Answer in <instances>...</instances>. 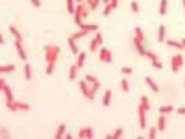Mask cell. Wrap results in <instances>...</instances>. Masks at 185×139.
Listing matches in <instances>:
<instances>
[{"mask_svg": "<svg viewBox=\"0 0 185 139\" xmlns=\"http://www.w3.org/2000/svg\"><path fill=\"white\" fill-rule=\"evenodd\" d=\"M89 32H91V31H85V29H81V31H78V32H75V34L71 35V38H73V39H75V40L82 39V38H85L86 35L89 34Z\"/></svg>", "mask_w": 185, "mask_h": 139, "instance_id": "obj_21", "label": "cell"}, {"mask_svg": "<svg viewBox=\"0 0 185 139\" xmlns=\"http://www.w3.org/2000/svg\"><path fill=\"white\" fill-rule=\"evenodd\" d=\"M157 40L160 43H163L166 40V26L164 25H160L159 26V34H157Z\"/></svg>", "mask_w": 185, "mask_h": 139, "instance_id": "obj_17", "label": "cell"}, {"mask_svg": "<svg viewBox=\"0 0 185 139\" xmlns=\"http://www.w3.org/2000/svg\"><path fill=\"white\" fill-rule=\"evenodd\" d=\"M157 131H159L157 127H152V128L149 129V135H148V137L150 139H154V138H156V135H157Z\"/></svg>", "mask_w": 185, "mask_h": 139, "instance_id": "obj_37", "label": "cell"}, {"mask_svg": "<svg viewBox=\"0 0 185 139\" xmlns=\"http://www.w3.org/2000/svg\"><path fill=\"white\" fill-rule=\"evenodd\" d=\"M177 113L180 114V116H185V107H180V109H177Z\"/></svg>", "mask_w": 185, "mask_h": 139, "instance_id": "obj_46", "label": "cell"}, {"mask_svg": "<svg viewBox=\"0 0 185 139\" xmlns=\"http://www.w3.org/2000/svg\"><path fill=\"white\" fill-rule=\"evenodd\" d=\"M181 43H183V45H184V50H185V38H184L183 40H181Z\"/></svg>", "mask_w": 185, "mask_h": 139, "instance_id": "obj_50", "label": "cell"}, {"mask_svg": "<svg viewBox=\"0 0 185 139\" xmlns=\"http://www.w3.org/2000/svg\"><path fill=\"white\" fill-rule=\"evenodd\" d=\"M85 81L88 82L89 85H93V84H96L97 82V78L95 75H91V74H86L85 75Z\"/></svg>", "mask_w": 185, "mask_h": 139, "instance_id": "obj_31", "label": "cell"}, {"mask_svg": "<svg viewBox=\"0 0 185 139\" xmlns=\"http://www.w3.org/2000/svg\"><path fill=\"white\" fill-rule=\"evenodd\" d=\"M0 138H2V139L11 138V134L7 131V128H4V127H0Z\"/></svg>", "mask_w": 185, "mask_h": 139, "instance_id": "obj_29", "label": "cell"}, {"mask_svg": "<svg viewBox=\"0 0 185 139\" xmlns=\"http://www.w3.org/2000/svg\"><path fill=\"white\" fill-rule=\"evenodd\" d=\"M10 32H11V35L16 38V40H20V42H22V35H21V32H20L14 25L10 26Z\"/></svg>", "mask_w": 185, "mask_h": 139, "instance_id": "obj_20", "label": "cell"}, {"mask_svg": "<svg viewBox=\"0 0 185 139\" xmlns=\"http://www.w3.org/2000/svg\"><path fill=\"white\" fill-rule=\"evenodd\" d=\"M99 88H100V82H99V81H97L96 84H93V85H92L91 92H92V95H93V96H95V93H96L97 90H99Z\"/></svg>", "mask_w": 185, "mask_h": 139, "instance_id": "obj_39", "label": "cell"}, {"mask_svg": "<svg viewBox=\"0 0 185 139\" xmlns=\"http://www.w3.org/2000/svg\"><path fill=\"white\" fill-rule=\"evenodd\" d=\"M103 42V35L102 32H96V35L93 36V39L91 40V43H89V52L95 53L97 49H99V46L102 45Z\"/></svg>", "mask_w": 185, "mask_h": 139, "instance_id": "obj_4", "label": "cell"}, {"mask_svg": "<svg viewBox=\"0 0 185 139\" xmlns=\"http://www.w3.org/2000/svg\"><path fill=\"white\" fill-rule=\"evenodd\" d=\"M121 72L125 74V75H131V74L134 72V70L131 68V67H123V68H121Z\"/></svg>", "mask_w": 185, "mask_h": 139, "instance_id": "obj_41", "label": "cell"}, {"mask_svg": "<svg viewBox=\"0 0 185 139\" xmlns=\"http://www.w3.org/2000/svg\"><path fill=\"white\" fill-rule=\"evenodd\" d=\"M29 2H31L32 4H34V7H36V8H39L40 6H42V2H40V0H29Z\"/></svg>", "mask_w": 185, "mask_h": 139, "instance_id": "obj_45", "label": "cell"}, {"mask_svg": "<svg viewBox=\"0 0 185 139\" xmlns=\"http://www.w3.org/2000/svg\"><path fill=\"white\" fill-rule=\"evenodd\" d=\"M75 0H67V11L70 14H74V11H75Z\"/></svg>", "mask_w": 185, "mask_h": 139, "instance_id": "obj_30", "label": "cell"}, {"mask_svg": "<svg viewBox=\"0 0 185 139\" xmlns=\"http://www.w3.org/2000/svg\"><path fill=\"white\" fill-rule=\"evenodd\" d=\"M166 124H167L166 114H162V116L159 117V121H157V129H159V131H164V129H166Z\"/></svg>", "mask_w": 185, "mask_h": 139, "instance_id": "obj_16", "label": "cell"}, {"mask_svg": "<svg viewBox=\"0 0 185 139\" xmlns=\"http://www.w3.org/2000/svg\"><path fill=\"white\" fill-rule=\"evenodd\" d=\"M65 132H67V127H65V124H60V125H59V128H57V131H56V134H55V139L64 138Z\"/></svg>", "mask_w": 185, "mask_h": 139, "instance_id": "obj_12", "label": "cell"}, {"mask_svg": "<svg viewBox=\"0 0 185 139\" xmlns=\"http://www.w3.org/2000/svg\"><path fill=\"white\" fill-rule=\"evenodd\" d=\"M145 57L150 58V61H153V60H159V58H157V56H156V53L150 52V50H146V53H145Z\"/></svg>", "mask_w": 185, "mask_h": 139, "instance_id": "obj_34", "label": "cell"}, {"mask_svg": "<svg viewBox=\"0 0 185 139\" xmlns=\"http://www.w3.org/2000/svg\"><path fill=\"white\" fill-rule=\"evenodd\" d=\"M135 36L138 38L141 42H144V40H145V34H144V31H142L141 26H136V28H135Z\"/></svg>", "mask_w": 185, "mask_h": 139, "instance_id": "obj_28", "label": "cell"}, {"mask_svg": "<svg viewBox=\"0 0 185 139\" xmlns=\"http://www.w3.org/2000/svg\"><path fill=\"white\" fill-rule=\"evenodd\" d=\"M59 54H60V47L59 46H56V45L45 46V61L47 63V67H46L47 75H52L53 71H55L56 61H57V58H59Z\"/></svg>", "mask_w": 185, "mask_h": 139, "instance_id": "obj_1", "label": "cell"}, {"mask_svg": "<svg viewBox=\"0 0 185 139\" xmlns=\"http://www.w3.org/2000/svg\"><path fill=\"white\" fill-rule=\"evenodd\" d=\"M24 76H25L26 81H31L32 79V71H31V64L26 63L24 67Z\"/></svg>", "mask_w": 185, "mask_h": 139, "instance_id": "obj_23", "label": "cell"}, {"mask_svg": "<svg viewBox=\"0 0 185 139\" xmlns=\"http://www.w3.org/2000/svg\"><path fill=\"white\" fill-rule=\"evenodd\" d=\"M145 82H146V84H148V86L150 88V89L153 90V92H156V93H157V92H159V90H160L159 85H157L156 82H154L153 79L150 78V76H146V78H145Z\"/></svg>", "mask_w": 185, "mask_h": 139, "instance_id": "obj_13", "label": "cell"}, {"mask_svg": "<svg viewBox=\"0 0 185 139\" xmlns=\"http://www.w3.org/2000/svg\"><path fill=\"white\" fill-rule=\"evenodd\" d=\"M106 138H107V139H113V134H107Z\"/></svg>", "mask_w": 185, "mask_h": 139, "instance_id": "obj_49", "label": "cell"}, {"mask_svg": "<svg viewBox=\"0 0 185 139\" xmlns=\"http://www.w3.org/2000/svg\"><path fill=\"white\" fill-rule=\"evenodd\" d=\"M75 2H77V3H82L83 0H75Z\"/></svg>", "mask_w": 185, "mask_h": 139, "instance_id": "obj_52", "label": "cell"}, {"mask_svg": "<svg viewBox=\"0 0 185 139\" xmlns=\"http://www.w3.org/2000/svg\"><path fill=\"white\" fill-rule=\"evenodd\" d=\"M123 134H124V129H123V128H117L114 132H113V139L121 138V137H123Z\"/></svg>", "mask_w": 185, "mask_h": 139, "instance_id": "obj_35", "label": "cell"}, {"mask_svg": "<svg viewBox=\"0 0 185 139\" xmlns=\"http://www.w3.org/2000/svg\"><path fill=\"white\" fill-rule=\"evenodd\" d=\"M184 8H185V7H184Z\"/></svg>", "mask_w": 185, "mask_h": 139, "instance_id": "obj_54", "label": "cell"}, {"mask_svg": "<svg viewBox=\"0 0 185 139\" xmlns=\"http://www.w3.org/2000/svg\"><path fill=\"white\" fill-rule=\"evenodd\" d=\"M183 6H184V7H185V0H183Z\"/></svg>", "mask_w": 185, "mask_h": 139, "instance_id": "obj_53", "label": "cell"}, {"mask_svg": "<svg viewBox=\"0 0 185 139\" xmlns=\"http://www.w3.org/2000/svg\"><path fill=\"white\" fill-rule=\"evenodd\" d=\"M132 42H134V47L136 49V52H138L141 56H145L146 50H145V47H144V45H142V42H141V40H139L136 36H134Z\"/></svg>", "mask_w": 185, "mask_h": 139, "instance_id": "obj_10", "label": "cell"}, {"mask_svg": "<svg viewBox=\"0 0 185 139\" xmlns=\"http://www.w3.org/2000/svg\"><path fill=\"white\" fill-rule=\"evenodd\" d=\"M183 64H184V57H183V54H180V53H178V54L173 56V58H171V71L177 74L178 71L183 68Z\"/></svg>", "mask_w": 185, "mask_h": 139, "instance_id": "obj_3", "label": "cell"}, {"mask_svg": "<svg viewBox=\"0 0 185 139\" xmlns=\"http://www.w3.org/2000/svg\"><path fill=\"white\" fill-rule=\"evenodd\" d=\"M141 104L146 109V111L150 110V104H149V100H148V97H146L145 95H144V96H141Z\"/></svg>", "mask_w": 185, "mask_h": 139, "instance_id": "obj_32", "label": "cell"}, {"mask_svg": "<svg viewBox=\"0 0 185 139\" xmlns=\"http://www.w3.org/2000/svg\"><path fill=\"white\" fill-rule=\"evenodd\" d=\"M111 10H114V8H113V6L110 4V3H107V4H106V7H104V10H103V16H104V17L110 16V13H111Z\"/></svg>", "mask_w": 185, "mask_h": 139, "instance_id": "obj_36", "label": "cell"}, {"mask_svg": "<svg viewBox=\"0 0 185 139\" xmlns=\"http://www.w3.org/2000/svg\"><path fill=\"white\" fill-rule=\"evenodd\" d=\"M79 28L81 29H85V31H97L99 29V25H96V24H81L79 25Z\"/></svg>", "mask_w": 185, "mask_h": 139, "instance_id": "obj_18", "label": "cell"}, {"mask_svg": "<svg viewBox=\"0 0 185 139\" xmlns=\"http://www.w3.org/2000/svg\"><path fill=\"white\" fill-rule=\"evenodd\" d=\"M85 129H86V138H93V129L91 128V127H85Z\"/></svg>", "mask_w": 185, "mask_h": 139, "instance_id": "obj_43", "label": "cell"}, {"mask_svg": "<svg viewBox=\"0 0 185 139\" xmlns=\"http://www.w3.org/2000/svg\"><path fill=\"white\" fill-rule=\"evenodd\" d=\"M167 45L171 46V47H175V49L178 50H183L184 49V45L181 42H177V40H173V39H168L167 40Z\"/></svg>", "mask_w": 185, "mask_h": 139, "instance_id": "obj_24", "label": "cell"}, {"mask_svg": "<svg viewBox=\"0 0 185 139\" xmlns=\"http://www.w3.org/2000/svg\"><path fill=\"white\" fill-rule=\"evenodd\" d=\"M167 6H168V0H162V2H160V6H159V14L160 16H166Z\"/></svg>", "mask_w": 185, "mask_h": 139, "instance_id": "obj_22", "label": "cell"}, {"mask_svg": "<svg viewBox=\"0 0 185 139\" xmlns=\"http://www.w3.org/2000/svg\"><path fill=\"white\" fill-rule=\"evenodd\" d=\"M102 103H103L104 107H109V106H110V103H111V90H110V89H107L106 92H104Z\"/></svg>", "mask_w": 185, "mask_h": 139, "instance_id": "obj_15", "label": "cell"}, {"mask_svg": "<svg viewBox=\"0 0 185 139\" xmlns=\"http://www.w3.org/2000/svg\"><path fill=\"white\" fill-rule=\"evenodd\" d=\"M159 111H160V114H168V113H173V111H174V107H173L171 104L162 106V107L159 109Z\"/></svg>", "mask_w": 185, "mask_h": 139, "instance_id": "obj_27", "label": "cell"}, {"mask_svg": "<svg viewBox=\"0 0 185 139\" xmlns=\"http://www.w3.org/2000/svg\"><path fill=\"white\" fill-rule=\"evenodd\" d=\"M64 138H65V139H71V138H73V135H71V134H67V132H65Z\"/></svg>", "mask_w": 185, "mask_h": 139, "instance_id": "obj_48", "label": "cell"}, {"mask_svg": "<svg viewBox=\"0 0 185 139\" xmlns=\"http://www.w3.org/2000/svg\"><path fill=\"white\" fill-rule=\"evenodd\" d=\"M16 70V66L14 64H8V66H2L0 67V74H7L11 72V71Z\"/></svg>", "mask_w": 185, "mask_h": 139, "instance_id": "obj_25", "label": "cell"}, {"mask_svg": "<svg viewBox=\"0 0 185 139\" xmlns=\"http://www.w3.org/2000/svg\"><path fill=\"white\" fill-rule=\"evenodd\" d=\"M99 3H100V0H92V3L89 4V8H91V10H96Z\"/></svg>", "mask_w": 185, "mask_h": 139, "instance_id": "obj_42", "label": "cell"}, {"mask_svg": "<svg viewBox=\"0 0 185 139\" xmlns=\"http://www.w3.org/2000/svg\"><path fill=\"white\" fill-rule=\"evenodd\" d=\"M83 8H85V4H82V3H78V6L75 7V11H74V22H75L78 26L82 24Z\"/></svg>", "mask_w": 185, "mask_h": 139, "instance_id": "obj_6", "label": "cell"}, {"mask_svg": "<svg viewBox=\"0 0 185 139\" xmlns=\"http://www.w3.org/2000/svg\"><path fill=\"white\" fill-rule=\"evenodd\" d=\"M131 11H132V13H138L139 11V4H138V2H135V0L131 2Z\"/></svg>", "mask_w": 185, "mask_h": 139, "instance_id": "obj_38", "label": "cell"}, {"mask_svg": "<svg viewBox=\"0 0 185 139\" xmlns=\"http://www.w3.org/2000/svg\"><path fill=\"white\" fill-rule=\"evenodd\" d=\"M145 113H146V109L144 107L142 104H139L138 106V116H139V127H141L142 129H145V127H146V116H145Z\"/></svg>", "mask_w": 185, "mask_h": 139, "instance_id": "obj_9", "label": "cell"}, {"mask_svg": "<svg viewBox=\"0 0 185 139\" xmlns=\"http://www.w3.org/2000/svg\"><path fill=\"white\" fill-rule=\"evenodd\" d=\"M99 61H103V63H107V64H111L113 61V54L109 49L106 47H102L100 49V53H99Z\"/></svg>", "mask_w": 185, "mask_h": 139, "instance_id": "obj_8", "label": "cell"}, {"mask_svg": "<svg viewBox=\"0 0 185 139\" xmlns=\"http://www.w3.org/2000/svg\"><path fill=\"white\" fill-rule=\"evenodd\" d=\"M6 107L10 111H18V110L26 111L31 109V106L25 102H17V100H11L10 102V100H6Z\"/></svg>", "mask_w": 185, "mask_h": 139, "instance_id": "obj_2", "label": "cell"}, {"mask_svg": "<svg viewBox=\"0 0 185 139\" xmlns=\"http://www.w3.org/2000/svg\"><path fill=\"white\" fill-rule=\"evenodd\" d=\"M121 89H123V92H130V84H128L127 79H121Z\"/></svg>", "mask_w": 185, "mask_h": 139, "instance_id": "obj_33", "label": "cell"}, {"mask_svg": "<svg viewBox=\"0 0 185 139\" xmlns=\"http://www.w3.org/2000/svg\"><path fill=\"white\" fill-rule=\"evenodd\" d=\"M110 4L113 6V8H117V6H118V0H110Z\"/></svg>", "mask_w": 185, "mask_h": 139, "instance_id": "obj_47", "label": "cell"}, {"mask_svg": "<svg viewBox=\"0 0 185 139\" xmlns=\"http://www.w3.org/2000/svg\"><path fill=\"white\" fill-rule=\"evenodd\" d=\"M152 67H153V68H157V70H162L163 64L160 63L159 60H153V61H152Z\"/></svg>", "mask_w": 185, "mask_h": 139, "instance_id": "obj_40", "label": "cell"}, {"mask_svg": "<svg viewBox=\"0 0 185 139\" xmlns=\"http://www.w3.org/2000/svg\"><path fill=\"white\" fill-rule=\"evenodd\" d=\"M78 84H79V89H81V92H82L83 96H85L86 99H89V100H93V99H95V96L92 95L91 88H89L91 85H89L88 82L85 81V79H83V81H79Z\"/></svg>", "mask_w": 185, "mask_h": 139, "instance_id": "obj_7", "label": "cell"}, {"mask_svg": "<svg viewBox=\"0 0 185 139\" xmlns=\"http://www.w3.org/2000/svg\"><path fill=\"white\" fill-rule=\"evenodd\" d=\"M78 66L77 64H74V66L70 67V72H68V78H70V81H75L77 79V75H78Z\"/></svg>", "mask_w": 185, "mask_h": 139, "instance_id": "obj_14", "label": "cell"}, {"mask_svg": "<svg viewBox=\"0 0 185 139\" xmlns=\"http://www.w3.org/2000/svg\"><path fill=\"white\" fill-rule=\"evenodd\" d=\"M0 90L4 93L6 100H10V102H11V100H14V93H13V90H11V88L6 84L4 78L0 79Z\"/></svg>", "mask_w": 185, "mask_h": 139, "instance_id": "obj_5", "label": "cell"}, {"mask_svg": "<svg viewBox=\"0 0 185 139\" xmlns=\"http://www.w3.org/2000/svg\"><path fill=\"white\" fill-rule=\"evenodd\" d=\"M78 138H81V139L86 138V129H85V128H81V129L78 131Z\"/></svg>", "mask_w": 185, "mask_h": 139, "instance_id": "obj_44", "label": "cell"}, {"mask_svg": "<svg viewBox=\"0 0 185 139\" xmlns=\"http://www.w3.org/2000/svg\"><path fill=\"white\" fill-rule=\"evenodd\" d=\"M103 3H106L107 4V3H110V0H103Z\"/></svg>", "mask_w": 185, "mask_h": 139, "instance_id": "obj_51", "label": "cell"}, {"mask_svg": "<svg viewBox=\"0 0 185 139\" xmlns=\"http://www.w3.org/2000/svg\"><path fill=\"white\" fill-rule=\"evenodd\" d=\"M68 46H70V49H71V52L74 53V54H79L78 53V46H77V43H75V39H73V38H68Z\"/></svg>", "mask_w": 185, "mask_h": 139, "instance_id": "obj_19", "label": "cell"}, {"mask_svg": "<svg viewBox=\"0 0 185 139\" xmlns=\"http://www.w3.org/2000/svg\"><path fill=\"white\" fill-rule=\"evenodd\" d=\"M16 49H17V52H18V56H20L21 60L26 61V53H25V50H24L22 43H21L20 40H16Z\"/></svg>", "mask_w": 185, "mask_h": 139, "instance_id": "obj_11", "label": "cell"}, {"mask_svg": "<svg viewBox=\"0 0 185 139\" xmlns=\"http://www.w3.org/2000/svg\"><path fill=\"white\" fill-rule=\"evenodd\" d=\"M85 58H86V53H79L78 54V58H77V66H78V68H81V67L83 66V63H85Z\"/></svg>", "mask_w": 185, "mask_h": 139, "instance_id": "obj_26", "label": "cell"}]
</instances>
